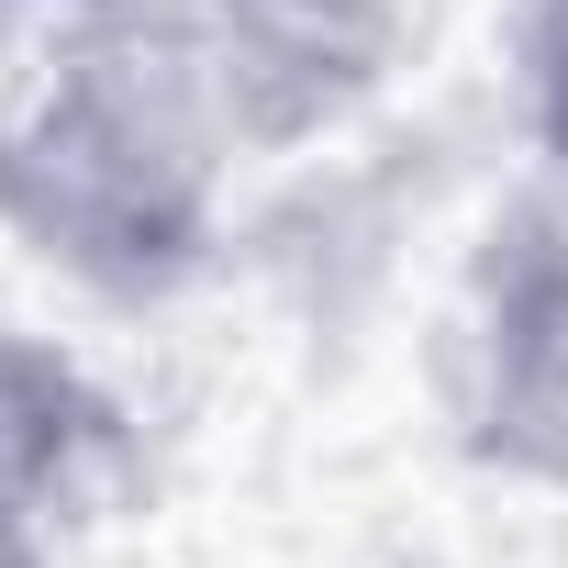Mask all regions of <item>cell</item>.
<instances>
[{
    "instance_id": "cell-1",
    "label": "cell",
    "mask_w": 568,
    "mask_h": 568,
    "mask_svg": "<svg viewBox=\"0 0 568 568\" xmlns=\"http://www.w3.org/2000/svg\"><path fill=\"white\" fill-rule=\"evenodd\" d=\"M245 168L256 134L179 0H57L0 79V234L112 313L223 256Z\"/></svg>"
},
{
    "instance_id": "cell-2",
    "label": "cell",
    "mask_w": 568,
    "mask_h": 568,
    "mask_svg": "<svg viewBox=\"0 0 568 568\" xmlns=\"http://www.w3.org/2000/svg\"><path fill=\"white\" fill-rule=\"evenodd\" d=\"M190 34L212 45L256 156H291L346 134L413 57L424 0H179Z\"/></svg>"
},
{
    "instance_id": "cell-3",
    "label": "cell",
    "mask_w": 568,
    "mask_h": 568,
    "mask_svg": "<svg viewBox=\"0 0 568 568\" xmlns=\"http://www.w3.org/2000/svg\"><path fill=\"white\" fill-rule=\"evenodd\" d=\"M123 457V413L112 390L57 346V335H23L0 324V535H45L112 479Z\"/></svg>"
},
{
    "instance_id": "cell-4",
    "label": "cell",
    "mask_w": 568,
    "mask_h": 568,
    "mask_svg": "<svg viewBox=\"0 0 568 568\" xmlns=\"http://www.w3.org/2000/svg\"><path fill=\"white\" fill-rule=\"evenodd\" d=\"M524 123L568 190V0H535V23H524Z\"/></svg>"
},
{
    "instance_id": "cell-5",
    "label": "cell",
    "mask_w": 568,
    "mask_h": 568,
    "mask_svg": "<svg viewBox=\"0 0 568 568\" xmlns=\"http://www.w3.org/2000/svg\"><path fill=\"white\" fill-rule=\"evenodd\" d=\"M0 568H57V546L45 535H0Z\"/></svg>"
},
{
    "instance_id": "cell-6",
    "label": "cell",
    "mask_w": 568,
    "mask_h": 568,
    "mask_svg": "<svg viewBox=\"0 0 568 568\" xmlns=\"http://www.w3.org/2000/svg\"><path fill=\"white\" fill-rule=\"evenodd\" d=\"M23 12H57V0H0V34H12V23H23Z\"/></svg>"
}]
</instances>
